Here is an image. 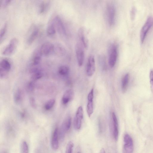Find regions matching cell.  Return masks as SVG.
<instances>
[{
  "label": "cell",
  "mask_w": 153,
  "mask_h": 153,
  "mask_svg": "<svg viewBox=\"0 0 153 153\" xmlns=\"http://www.w3.org/2000/svg\"><path fill=\"white\" fill-rule=\"evenodd\" d=\"M150 78L151 89L153 93V71H151L150 72Z\"/></svg>",
  "instance_id": "cell-33"
},
{
  "label": "cell",
  "mask_w": 153,
  "mask_h": 153,
  "mask_svg": "<svg viewBox=\"0 0 153 153\" xmlns=\"http://www.w3.org/2000/svg\"><path fill=\"white\" fill-rule=\"evenodd\" d=\"M71 123L72 119L70 116H69L64 120L60 130L59 131V137L61 139L64 138L66 133L70 129Z\"/></svg>",
  "instance_id": "cell-6"
},
{
  "label": "cell",
  "mask_w": 153,
  "mask_h": 153,
  "mask_svg": "<svg viewBox=\"0 0 153 153\" xmlns=\"http://www.w3.org/2000/svg\"><path fill=\"white\" fill-rule=\"evenodd\" d=\"M129 80V75L127 74L125 75L122 80L121 83V89L123 93L126 91Z\"/></svg>",
  "instance_id": "cell-24"
},
{
  "label": "cell",
  "mask_w": 153,
  "mask_h": 153,
  "mask_svg": "<svg viewBox=\"0 0 153 153\" xmlns=\"http://www.w3.org/2000/svg\"><path fill=\"white\" fill-rule=\"evenodd\" d=\"M153 25V18L149 17L141 30L140 37L142 43L144 42L147 33Z\"/></svg>",
  "instance_id": "cell-5"
},
{
  "label": "cell",
  "mask_w": 153,
  "mask_h": 153,
  "mask_svg": "<svg viewBox=\"0 0 153 153\" xmlns=\"http://www.w3.org/2000/svg\"><path fill=\"white\" fill-rule=\"evenodd\" d=\"M29 101L30 105L33 108H35L36 107V105L35 99L33 97H31Z\"/></svg>",
  "instance_id": "cell-34"
},
{
  "label": "cell",
  "mask_w": 153,
  "mask_h": 153,
  "mask_svg": "<svg viewBox=\"0 0 153 153\" xmlns=\"http://www.w3.org/2000/svg\"><path fill=\"white\" fill-rule=\"evenodd\" d=\"M112 120L113 136L115 140L117 141L119 134L118 124L117 117L114 112L112 114Z\"/></svg>",
  "instance_id": "cell-14"
},
{
  "label": "cell",
  "mask_w": 153,
  "mask_h": 153,
  "mask_svg": "<svg viewBox=\"0 0 153 153\" xmlns=\"http://www.w3.org/2000/svg\"><path fill=\"white\" fill-rule=\"evenodd\" d=\"M99 153H106L105 149L103 148H101Z\"/></svg>",
  "instance_id": "cell-36"
},
{
  "label": "cell",
  "mask_w": 153,
  "mask_h": 153,
  "mask_svg": "<svg viewBox=\"0 0 153 153\" xmlns=\"http://www.w3.org/2000/svg\"><path fill=\"white\" fill-rule=\"evenodd\" d=\"M108 62L111 68H113L116 63L118 55V45L113 43L109 46L108 50Z\"/></svg>",
  "instance_id": "cell-1"
},
{
  "label": "cell",
  "mask_w": 153,
  "mask_h": 153,
  "mask_svg": "<svg viewBox=\"0 0 153 153\" xmlns=\"http://www.w3.org/2000/svg\"><path fill=\"white\" fill-rule=\"evenodd\" d=\"M58 73L61 76L63 77H67L69 73V69L66 65L60 66L58 69Z\"/></svg>",
  "instance_id": "cell-26"
},
{
  "label": "cell",
  "mask_w": 153,
  "mask_h": 153,
  "mask_svg": "<svg viewBox=\"0 0 153 153\" xmlns=\"http://www.w3.org/2000/svg\"><path fill=\"white\" fill-rule=\"evenodd\" d=\"M0 70L7 73L11 69V66L9 61L7 59H4L1 60L0 63Z\"/></svg>",
  "instance_id": "cell-19"
},
{
  "label": "cell",
  "mask_w": 153,
  "mask_h": 153,
  "mask_svg": "<svg viewBox=\"0 0 153 153\" xmlns=\"http://www.w3.org/2000/svg\"><path fill=\"white\" fill-rule=\"evenodd\" d=\"M56 30L60 35L64 36L67 35L66 29L62 20L58 16H56L53 18Z\"/></svg>",
  "instance_id": "cell-8"
},
{
  "label": "cell",
  "mask_w": 153,
  "mask_h": 153,
  "mask_svg": "<svg viewBox=\"0 0 153 153\" xmlns=\"http://www.w3.org/2000/svg\"><path fill=\"white\" fill-rule=\"evenodd\" d=\"M35 85L33 81H30L27 84L26 88L27 90L30 92L33 91L35 89Z\"/></svg>",
  "instance_id": "cell-31"
},
{
  "label": "cell",
  "mask_w": 153,
  "mask_h": 153,
  "mask_svg": "<svg viewBox=\"0 0 153 153\" xmlns=\"http://www.w3.org/2000/svg\"><path fill=\"white\" fill-rule=\"evenodd\" d=\"M84 48L80 42L77 43L75 47V53L78 65L82 66L85 58Z\"/></svg>",
  "instance_id": "cell-3"
},
{
  "label": "cell",
  "mask_w": 153,
  "mask_h": 153,
  "mask_svg": "<svg viewBox=\"0 0 153 153\" xmlns=\"http://www.w3.org/2000/svg\"><path fill=\"white\" fill-rule=\"evenodd\" d=\"M56 31L53 19L52 20H51L48 24L46 29V32L48 36H52L55 34Z\"/></svg>",
  "instance_id": "cell-20"
},
{
  "label": "cell",
  "mask_w": 153,
  "mask_h": 153,
  "mask_svg": "<svg viewBox=\"0 0 153 153\" xmlns=\"http://www.w3.org/2000/svg\"><path fill=\"white\" fill-rule=\"evenodd\" d=\"M19 40L16 38H14L10 40L9 44L3 50L2 54L5 55H9L13 54L18 45Z\"/></svg>",
  "instance_id": "cell-4"
},
{
  "label": "cell",
  "mask_w": 153,
  "mask_h": 153,
  "mask_svg": "<svg viewBox=\"0 0 153 153\" xmlns=\"http://www.w3.org/2000/svg\"><path fill=\"white\" fill-rule=\"evenodd\" d=\"M50 5L49 2L47 1H43L39 5V13L40 15L44 14L47 11Z\"/></svg>",
  "instance_id": "cell-23"
},
{
  "label": "cell",
  "mask_w": 153,
  "mask_h": 153,
  "mask_svg": "<svg viewBox=\"0 0 153 153\" xmlns=\"http://www.w3.org/2000/svg\"><path fill=\"white\" fill-rule=\"evenodd\" d=\"M39 33V29L34 28L29 35L27 39V43L28 45L32 44L37 37Z\"/></svg>",
  "instance_id": "cell-18"
},
{
  "label": "cell",
  "mask_w": 153,
  "mask_h": 153,
  "mask_svg": "<svg viewBox=\"0 0 153 153\" xmlns=\"http://www.w3.org/2000/svg\"><path fill=\"white\" fill-rule=\"evenodd\" d=\"M11 1V0H4L0 1V7H5L7 6Z\"/></svg>",
  "instance_id": "cell-32"
},
{
  "label": "cell",
  "mask_w": 153,
  "mask_h": 153,
  "mask_svg": "<svg viewBox=\"0 0 153 153\" xmlns=\"http://www.w3.org/2000/svg\"><path fill=\"white\" fill-rule=\"evenodd\" d=\"M74 92L72 89H69L66 90L62 97V102L63 104L66 105L73 98L74 96Z\"/></svg>",
  "instance_id": "cell-15"
},
{
  "label": "cell",
  "mask_w": 153,
  "mask_h": 153,
  "mask_svg": "<svg viewBox=\"0 0 153 153\" xmlns=\"http://www.w3.org/2000/svg\"><path fill=\"white\" fill-rule=\"evenodd\" d=\"M55 99H52L48 100L45 106V108L47 110H49L52 109L55 105Z\"/></svg>",
  "instance_id": "cell-27"
},
{
  "label": "cell",
  "mask_w": 153,
  "mask_h": 153,
  "mask_svg": "<svg viewBox=\"0 0 153 153\" xmlns=\"http://www.w3.org/2000/svg\"><path fill=\"white\" fill-rule=\"evenodd\" d=\"M7 26V24L5 23L1 30V33H0V38H1V41L6 33Z\"/></svg>",
  "instance_id": "cell-30"
},
{
  "label": "cell",
  "mask_w": 153,
  "mask_h": 153,
  "mask_svg": "<svg viewBox=\"0 0 153 153\" xmlns=\"http://www.w3.org/2000/svg\"><path fill=\"white\" fill-rule=\"evenodd\" d=\"M32 62L34 66L38 65L41 62L42 56L40 53L39 50H37L33 56Z\"/></svg>",
  "instance_id": "cell-22"
},
{
  "label": "cell",
  "mask_w": 153,
  "mask_h": 153,
  "mask_svg": "<svg viewBox=\"0 0 153 153\" xmlns=\"http://www.w3.org/2000/svg\"><path fill=\"white\" fill-rule=\"evenodd\" d=\"M73 147L74 144L73 142L69 141L66 146V153H72Z\"/></svg>",
  "instance_id": "cell-28"
},
{
  "label": "cell",
  "mask_w": 153,
  "mask_h": 153,
  "mask_svg": "<svg viewBox=\"0 0 153 153\" xmlns=\"http://www.w3.org/2000/svg\"><path fill=\"white\" fill-rule=\"evenodd\" d=\"M124 153H133L134 145L133 140L128 134H126L124 137Z\"/></svg>",
  "instance_id": "cell-7"
},
{
  "label": "cell",
  "mask_w": 153,
  "mask_h": 153,
  "mask_svg": "<svg viewBox=\"0 0 153 153\" xmlns=\"http://www.w3.org/2000/svg\"><path fill=\"white\" fill-rule=\"evenodd\" d=\"M116 8L113 3H109L107 5L106 13L108 23L109 26H113L115 24L116 18Z\"/></svg>",
  "instance_id": "cell-2"
},
{
  "label": "cell",
  "mask_w": 153,
  "mask_h": 153,
  "mask_svg": "<svg viewBox=\"0 0 153 153\" xmlns=\"http://www.w3.org/2000/svg\"><path fill=\"white\" fill-rule=\"evenodd\" d=\"M96 70V64L94 57L93 55H90L88 59L86 66V73L89 77L92 76Z\"/></svg>",
  "instance_id": "cell-11"
},
{
  "label": "cell",
  "mask_w": 153,
  "mask_h": 153,
  "mask_svg": "<svg viewBox=\"0 0 153 153\" xmlns=\"http://www.w3.org/2000/svg\"><path fill=\"white\" fill-rule=\"evenodd\" d=\"M30 72L33 74L31 79L33 81H35L41 78L43 75L41 71L38 68H34L32 69Z\"/></svg>",
  "instance_id": "cell-21"
},
{
  "label": "cell",
  "mask_w": 153,
  "mask_h": 153,
  "mask_svg": "<svg viewBox=\"0 0 153 153\" xmlns=\"http://www.w3.org/2000/svg\"><path fill=\"white\" fill-rule=\"evenodd\" d=\"M77 153H81L80 152H78Z\"/></svg>",
  "instance_id": "cell-37"
},
{
  "label": "cell",
  "mask_w": 153,
  "mask_h": 153,
  "mask_svg": "<svg viewBox=\"0 0 153 153\" xmlns=\"http://www.w3.org/2000/svg\"><path fill=\"white\" fill-rule=\"evenodd\" d=\"M53 53L58 56H64L66 54V50L63 45L57 44H54Z\"/></svg>",
  "instance_id": "cell-17"
},
{
  "label": "cell",
  "mask_w": 153,
  "mask_h": 153,
  "mask_svg": "<svg viewBox=\"0 0 153 153\" xmlns=\"http://www.w3.org/2000/svg\"><path fill=\"white\" fill-rule=\"evenodd\" d=\"M59 130L57 128L53 132L52 139V147L55 150H57L59 148Z\"/></svg>",
  "instance_id": "cell-16"
},
{
  "label": "cell",
  "mask_w": 153,
  "mask_h": 153,
  "mask_svg": "<svg viewBox=\"0 0 153 153\" xmlns=\"http://www.w3.org/2000/svg\"><path fill=\"white\" fill-rule=\"evenodd\" d=\"M22 91L20 89H17L15 92L14 96V99L16 104H19L22 99L23 95Z\"/></svg>",
  "instance_id": "cell-25"
},
{
  "label": "cell",
  "mask_w": 153,
  "mask_h": 153,
  "mask_svg": "<svg viewBox=\"0 0 153 153\" xmlns=\"http://www.w3.org/2000/svg\"><path fill=\"white\" fill-rule=\"evenodd\" d=\"M88 103L87 106V112L88 115L90 117L93 112V100L94 98V90L91 89L89 93L88 97Z\"/></svg>",
  "instance_id": "cell-13"
},
{
  "label": "cell",
  "mask_w": 153,
  "mask_h": 153,
  "mask_svg": "<svg viewBox=\"0 0 153 153\" xmlns=\"http://www.w3.org/2000/svg\"><path fill=\"white\" fill-rule=\"evenodd\" d=\"M54 44L49 42L43 44L39 49L42 56H47L53 53Z\"/></svg>",
  "instance_id": "cell-9"
},
{
  "label": "cell",
  "mask_w": 153,
  "mask_h": 153,
  "mask_svg": "<svg viewBox=\"0 0 153 153\" xmlns=\"http://www.w3.org/2000/svg\"><path fill=\"white\" fill-rule=\"evenodd\" d=\"M78 38L80 43L83 45L85 49H87L89 46V41L84 27H80L78 32Z\"/></svg>",
  "instance_id": "cell-12"
},
{
  "label": "cell",
  "mask_w": 153,
  "mask_h": 153,
  "mask_svg": "<svg viewBox=\"0 0 153 153\" xmlns=\"http://www.w3.org/2000/svg\"><path fill=\"white\" fill-rule=\"evenodd\" d=\"M83 118V108L82 107L80 106L77 110L74 119V125L75 129L79 130L81 128Z\"/></svg>",
  "instance_id": "cell-10"
},
{
  "label": "cell",
  "mask_w": 153,
  "mask_h": 153,
  "mask_svg": "<svg viewBox=\"0 0 153 153\" xmlns=\"http://www.w3.org/2000/svg\"><path fill=\"white\" fill-rule=\"evenodd\" d=\"M136 13V9L135 8H132L131 12V17L132 19H134L135 17Z\"/></svg>",
  "instance_id": "cell-35"
},
{
  "label": "cell",
  "mask_w": 153,
  "mask_h": 153,
  "mask_svg": "<svg viewBox=\"0 0 153 153\" xmlns=\"http://www.w3.org/2000/svg\"><path fill=\"white\" fill-rule=\"evenodd\" d=\"M22 153H28V148L27 142L24 141L21 146Z\"/></svg>",
  "instance_id": "cell-29"
}]
</instances>
